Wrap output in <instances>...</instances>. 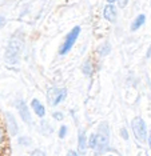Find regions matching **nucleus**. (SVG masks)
<instances>
[{"label":"nucleus","instance_id":"nucleus-1","mask_svg":"<svg viewBox=\"0 0 151 156\" xmlns=\"http://www.w3.org/2000/svg\"><path fill=\"white\" fill-rule=\"evenodd\" d=\"M109 140H110V128L107 123H102L99 126L98 133L91 135L88 140V145L95 150L96 152H103L109 148Z\"/></svg>","mask_w":151,"mask_h":156},{"label":"nucleus","instance_id":"nucleus-2","mask_svg":"<svg viewBox=\"0 0 151 156\" xmlns=\"http://www.w3.org/2000/svg\"><path fill=\"white\" fill-rule=\"evenodd\" d=\"M21 48H23V36H21V34H17L11 39L6 51V62L8 64H16L19 62Z\"/></svg>","mask_w":151,"mask_h":156},{"label":"nucleus","instance_id":"nucleus-3","mask_svg":"<svg viewBox=\"0 0 151 156\" xmlns=\"http://www.w3.org/2000/svg\"><path fill=\"white\" fill-rule=\"evenodd\" d=\"M79 34H80V27H75V28H72V30L70 31V34L66 36V39H64V41L62 44V47H60V49H59L60 55H66L67 52L74 47V44H75V41H76Z\"/></svg>","mask_w":151,"mask_h":156},{"label":"nucleus","instance_id":"nucleus-4","mask_svg":"<svg viewBox=\"0 0 151 156\" xmlns=\"http://www.w3.org/2000/svg\"><path fill=\"white\" fill-rule=\"evenodd\" d=\"M131 128L134 131L135 137L139 141H145L147 139V129H146V123L142 118H135L131 122Z\"/></svg>","mask_w":151,"mask_h":156},{"label":"nucleus","instance_id":"nucleus-5","mask_svg":"<svg viewBox=\"0 0 151 156\" xmlns=\"http://www.w3.org/2000/svg\"><path fill=\"white\" fill-rule=\"evenodd\" d=\"M67 96V91L64 88H50L47 92V101L50 105H57Z\"/></svg>","mask_w":151,"mask_h":156},{"label":"nucleus","instance_id":"nucleus-6","mask_svg":"<svg viewBox=\"0 0 151 156\" xmlns=\"http://www.w3.org/2000/svg\"><path fill=\"white\" fill-rule=\"evenodd\" d=\"M16 108H17V111H19L21 119H23V122H26L27 124H30L31 126L32 124V118H31V113H30V111H28L26 103L21 101V100H17L16 101Z\"/></svg>","mask_w":151,"mask_h":156},{"label":"nucleus","instance_id":"nucleus-7","mask_svg":"<svg viewBox=\"0 0 151 156\" xmlns=\"http://www.w3.org/2000/svg\"><path fill=\"white\" fill-rule=\"evenodd\" d=\"M6 120L7 123H8V129H9V133L11 135H17V131H19V128H17V123H16V119L13 118L12 115H11L9 112L6 113Z\"/></svg>","mask_w":151,"mask_h":156},{"label":"nucleus","instance_id":"nucleus-8","mask_svg":"<svg viewBox=\"0 0 151 156\" xmlns=\"http://www.w3.org/2000/svg\"><path fill=\"white\" fill-rule=\"evenodd\" d=\"M103 15L109 22H115V19H116V9H115L114 4H107L104 7Z\"/></svg>","mask_w":151,"mask_h":156},{"label":"nucleus","instance_id":"nucleus-9","mask_svg":"<svg viewBox=\"0 0 151 156\" xmlns=\"http://www.w3.org/2000/svg\"><path fill=\"white\" fill-rule=\"evenodd\" d=\"M78 147H79V151L80 154L83 155L86 150H87V140H86V132L83 129L79 131V136H78Z\"/></svg>","mask_w":151,"mask_h":156},{"label":"nucleus","instance_id":"nucleus-10","mask_svg":"<svg viewBox=\"0 0 151 156\" xmlns=\"http://www.w3.org/2000/svg\"><path fill=\"white\" fill-rule=\"evenodd\" d=\"M32 108H34V111L36 112V115H38V116H40V118H43V116L46 115V109H44V107H43L42 103L39 101V100H36V99H34V100H32Z\"/></svg>","mask_w":151,"mask_h":156},{"label":"nucleus","instance_id":"nucleus-11","mask_svg":"<svg viewBox=\"0 0 151 156\" xmlns=\"http://www.w3.org/2000/svg\"><path fill=\"white\" fill-rule=\"evenodd\" d=\"M145 22H146V16H145V15H139V16L134 20V23H132L131 30H132V31H136L138 28H141L143 24H145Z\"/></svg>","mask_w":151,"mask_h":156},{"label":"nucleus","instance_id":"nucleus-12","mask_svg":"<svg viewBox=\"0 0 151 156\" xmlns=\"http://www.w3.org/2000/svg\"><path fill=\"white\" fill-rule=\"evenodd\" d=\"M83 73L84 75H87V76H91L92 75V71H94V67H92V64H91V62H86L84 64H83Z\"/></svg>","mask_w":151,"mask_h":156},{"label":"nucleus","instance_id":"nucleus-13","mask_svg":"<svg viewBox=\"0 0 151 156\" xmlns=\"http://www.w3.org/2000/svg\"><path fill=\"white\" fill-rule=\"evenodd\" d=\"M110 51H111V47H110V44L109 43H103L102 45L99 47V49H98V52L102 56H104V55H109L110 54Z\"/></svg>","mask_w":151,"mask_h":156},{"label":"nucleus","instance_id":"nucleus-14","mask_svg":"<svg viewBox=\"0 0 151 156\" xmlns=\"http://www.w3.org/2000/svg\"><path fill=\"white\" fill-rule=\"evenodd\" d=\"M66 133H67V127L62 126V127H60V129H59V137H60V139H63V137L66 136Z\"/></svg>","mask_w":151,"mask_h":156},{"label":"nucleus","instance_id":"nucleus-15","mask_svg":"<svg viewBox=\"0 0 151 156\" xmlns=\"http://www.w3.org/2000/svg\"><path fill=\"white\" fill-rule=\"evenodd\" d=\"M19 143L24 144V145H28V144H31V139H30V137L23 136V137H20V139H19Z\"/></svg>","mask_w":151,"mask_h":156},{"label":"nucleus","instance_id":"nucleus-16","mask_svg":"<svg viewBox=\"0 0 151 156\" xmlns=\"http://www.w3.org/2000/svg\"><path fill=\"white\" fill-rule=\"evenodd\" d=\"M52 116H53V119H56V120H63V118H64L62 112H53Z\"/></svg>","mask_w":151,"mask_h":156},{"label":"nucleus","instance_id":"nucleus-17","mask_svg":"<svg viewBox=\"0 0 151 156\" xmlns=\"http://www.w3.org/2000/svg\"><path fill=\"white\" fill-rule=\"evenodd\" d=\"M31 156H46V154L43 151H40V150H36V151H34L32 152V155Z\"/></svg>","mask_w":151,"mask_h":156},{"label":"nucleus","instance_id":"nucleus-18","mask_svg":"<svg viewBox=\"0 0 151 156\" xmlns=\"http://www.w3.org/2000/svg\"><path fill=\"white\" fill-rule=\"evenodd\" d=\"M127 2L128 0H119V5L122 7V8H124V7L127 5Z\"/></svg>","mask_w":151,"mask_h":156},{"label":"nucleus","instance_id":"nucleus-19","mask_svg":"<svg viewBox=\"0 0 151 156\" xmlns=\"http://www.w3.org/2000/svg\"><path fill=\"white\" fill-rule=\"evenodd\" d=\"M122 136H123V137H124V139H126V140H127V139H128V135H127V131H126L124 128H122Z\"/></svg>","mask_w":151,"mask_h":156},{"label":"nucleus","instance_id":"nucleus-20","mask_svg":"<svg viewBox=\"0 0 151 156\" xmlns=\"http://www.w3.org/2000/svg\"><path fill=\"white\" fill-rule=\"evenodd\" d=\"M67 156H79L76 152L75 151H68V154H67Z\"/></svg>","mask_w":151,"mask_h":156},{"label":"nucleus","instance_id":"nucleus-21","mask_svg":"<svg viewBox=\"0 0 151 156\" xmlns=\"http://www.w3.org/2000/svg\"><path fill=\"white\" fill-rule=\"evenodd\" d=\"M3 139H4V132H3V129L0 128V143L3 141Z\"/></svg>","mask_w":151,"mask_h":156},{"label":"nucleus","instance_id":"nucleus-22","mask_svg":"<svg viewBox=\"0 0 151 156\" xmlns=\"http://www.w3.org/2000/svg\"><path fill=\"white\" fill-rule=\"evenodd\" d=\"M6 24V20H4V17L3 16H0V27H3Z\"/></svg>","mask_w":151,"mask_h":156},{"label":"nucleus","instance_id":"nucleus-23","mask_svg":"<svg viewBox=\"0 0 151 156\" xmlns=\"http://www.w3.org/2000/svg\"><path fill=\"white\" fill-rule=\"evenodd\" d=\"M107 2H109L110 4H114V2H116V0H107Z\"/></svg>","mask_w":151,"mask_h":156}]
</instances>
